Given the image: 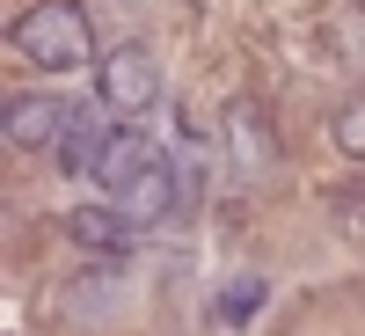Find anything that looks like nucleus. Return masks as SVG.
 <instances>
[{"instance_id": "obj_5", "label": "nucleus", "mask_w": 365, "mask_h": 336, "mask_svg": "<svg viewBox=\"0 0 365 336\" xmlns=\"http://www.w3.org/2000/svg\"><path fill=\"white\" fill-rule=\"evenodd\" d=\"M227 154H234V168L241 175H263L270 161H278V139H270V117H263V103H227Z\"/></svg>"}, {"instance_id": "obj_10", "label": "nucleus", "mask_w": 365, "mask_h": 336, "mask_svg": "<svg viewBox=\"0 0 365 336\" xmlns=\"http://www.w3.org/2000/svg\"><path fill=\"white\" fill-rule=\"evenodd\" d=\"M329 139H336V154L365 161V96H358V103H344L336 117H329Z\"/></svg>"}, {"instance_id": "obj_7", "label": "nucleus", "mask_w": 365, "mask_h": 336, "mask_svg": "<svg viewBox=\"0 0 365 336\" xmlns=\"http://www.w3.org/2000/svg\"><path fill=\"white\" fill-rule=\"evenodd\" d=\"M66 234L81 241V249H110V256H117L139 227L125 220V205H81V212H66Z\"/></svg>"}, {"instance_id": "obj_3", "label": "nucleus", "mask_w": 365, "mask_h": 336, "mask_svg": "<svg viewBox=\"0 0 365 336\" xmlns=\"http://www.w3.org/2000/svg\"><path fill=\"white\" fill-rule=\"evenodd\" d=\"M66 125H73V96H51V88H37V96H8V110H0V139L22 146V154H58Z\"/></svg>"}, {"instance_id": "obj_1", "label": "nucleus", "mask_w": 365, "mask_h": 336, "mask_svg": "<svg viewBox=\"0 0 365 336\" xmlns=\"http://www.w3.org/2000/svg\"><path fill=\"white\" fill-rule=\"evenodd\" d=\"M15 51L44 73H73L96 58V29H88L81 0H37V8L15 15Z\"/></svg>"}, {"instance_id": "obj_9", "label": "nucleus", "mask_w": 365, "mask_h": 336, "mask_svg": "<svg viewBox=\"0 0 365 336\" xmlns=\"http://www.w3.org/2000/svg\"><path fill=\"white\" fill-rule=\"evenodd\" d=\"M256 307H263V278H234V285H227L220 300H212V315H220L227 329H234V322H249Z\"/></svg>"}, {"instance_id": "obj_11", "label": "nucleus", "mask_w": 365, "mask_h": 336, "mask_svg": "<svg viewBox=\"0 0 365 336\" xmlns=\"http://www.w3.org/2000/svg\"><path fill=\"white\" fill-rule=\"evenodd\" d=\"M358 8H365V0H358Z\"/></svg>"}, {"instance_id": "obj_6", "label": "nucleus", "mask_w": 365, "mask_h": 336, "mask_svg": "<svg viewBox=\"0 0 365 336\" xmlns=\"http://www.w3.org/2000/svg\"><path fill=\"white\" fill-rule=\"evenodd\" d=\"M117 125H110V103L96 96V103H73V125H66V139H58V168L66 175H88V161L103 154V139H110Z\"/></svg>"}, {"instance_id": "obj_8", "label": "nucleus", "mask_w": 365, "mask_h": 336, "mask_svg": "<svg viewBox=\"0 0 365 336\" xmlns=\"http://www.w3.org/2000/svg\"><path fill=\"white\" fill-rule=\"evenodd\" d=\"M117 205H125V220H132V227L168 220V212H175V168H168V161H154V168H146V175H139Z\"/></svg>"}, {"instance_id": "obj_4", "label": "nucleus", "mask_w": 365, "mask_h": 336, "mask_svg": "<svg viewBox=\"0 0 365 336\" xmlns=\"http://www.w3.org/2000/svg\"><path fill=\"white\" fill-rule=\"evenodd\" d=\"M154 161H161V146H154V139H146L139 125H117V132L103 139V154L88 161V183H96V190H110V205H117V198H125Z\"/></svg>"}, {"instance_id": "obj_2", "label": "nucleus", "mask_w": 365, "mask_h": 336, "mask_svg": "<svg viewBox=\"0 0 365 336\" xmlns=\"http://www.w3.org/2000/svg\"><path fill=\"white\" fill-rule=\"evenodd\" d=\"M96 96L110 103V117H146L161 103V66L146 44H110L96 66Z\"/></svg>"}]
</instances>
